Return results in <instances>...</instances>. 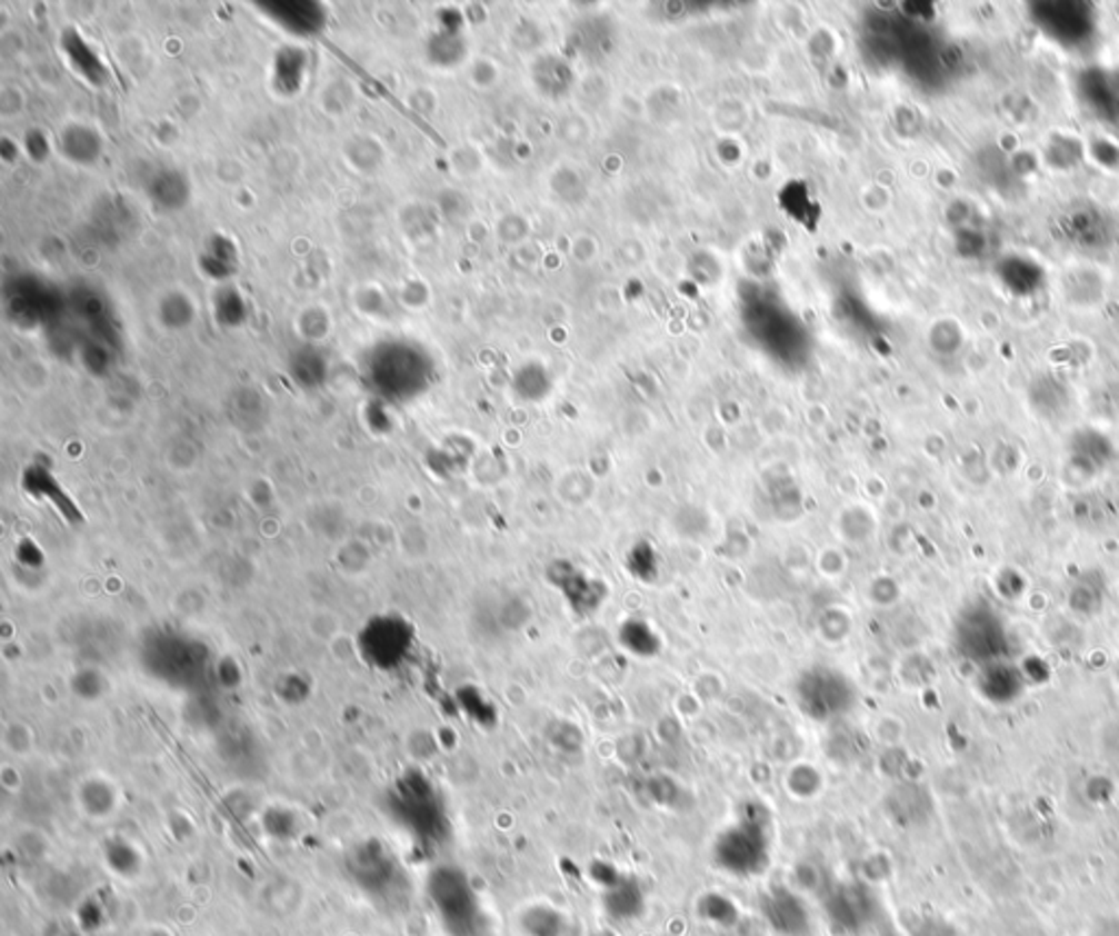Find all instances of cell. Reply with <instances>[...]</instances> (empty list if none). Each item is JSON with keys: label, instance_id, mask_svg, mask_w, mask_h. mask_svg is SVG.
<instances>
[{"label": "cell", "instance_id": "1", "mask_svg": "<svg viewBox=\"0 0 1119 936\" xmlns=\"http://www.w3.org/2000/svg\"><path fill=\"white\" fill-rule=\"evenodd\" d=\"M716 863L741 877L761 873L768 865V838L763 827L752 823L730 827L716 845Z\"/></svg>", "mask_w": 1119, "mask_h": 936}, {"label": "cell", "instance_id": "2", "mask_svg": "<svg viewBox=\"0 0 1119 936\" xmlns=\"http://www.w3.org/2000/svg\"><path fill=\"white\" fill-rule=\"evenodd\" d=\"M763 913L768 917V924L783 936H807L809 935V915L805 904L800 902L798 895L781 888L768 895L763 904Z\"/></svg>", "mask_w": 1119, "mask_h": 936}, {"label": "cell", "instance_id": "3", "mask_svg": "<svg viewBox=\"0 0 1119 936\" xmlns=\"http://www.w3.org/2000/svg\"><path fill=\"white\" fill-rule=\"evenodd\" d=\"M827 913L833 924L842 926L849 933H856L863 924H868L870 899L863 890H859L856 886H845V888H838L829 897Z\"/></svg>", "mask_w": 1119, "mask_h": 936}]
</instances>
